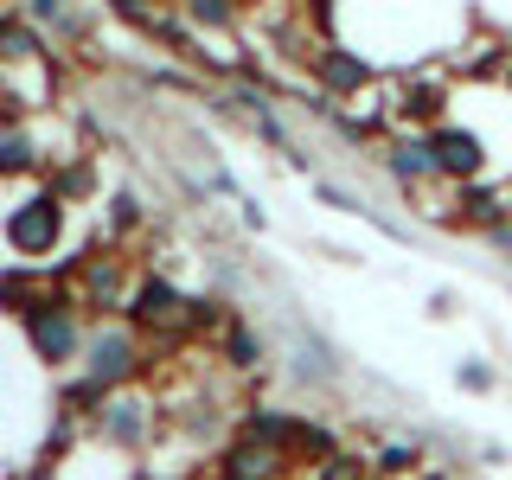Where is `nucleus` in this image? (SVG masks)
<instances>
[{
  "mask_svg": "<svg viewBox=\"0 0 512 480\" xmlns=\"http://www.w3.org/2000/svg\"><path fill=\"white\" fill-rule=\"evenodd\" d=\"M429 154H436L448 173H474V167H480V141L461 135V128H442V135L429 141Z\"/></svg>",
  "mask_w": 512,
  "mask_h": 480,
  "instance_id": "nucleus-1",
  "label": "nucleus"
}]
</instances>
